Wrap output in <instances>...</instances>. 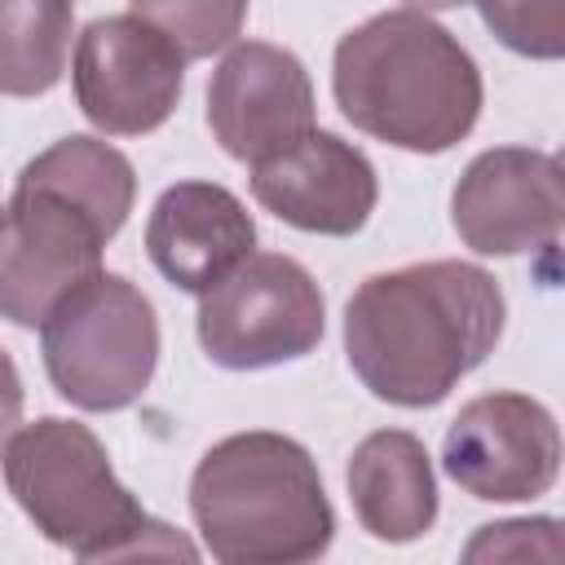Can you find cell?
Listing matches in <instances>:
<instances>
[{
	"mask_svg": "<svg viewBox=\"0 0 565 565\" xmlns=\"http://www.w3.org/2000/svg\"><path fill=\"white\" fill-rule=\"evenodd\" d=\"M406 9H419V13H433V9H459V4H477V0H402Z\"/></svg>",
	"mask_w": 565,
	"mask_h": 565,
	"instance_id": "cell-21",
	"label": "cell"
},
{
	"mask_svg": "<svg viewBox=\"0 0 565 565\" xmlns=\"http://www.w3.org/2000/svg\"><path fill=\"white\" fill-rule=\"evenodd\" d=\"M22 402H26L22 375H18L13 358L0 349V450H4V441L13 437V428L22 424Z\"/></svg>",
	"mask_w": 565,
	"mask_h": 565,
	"instance_id": "cell-20",
	"label": "cell"
},
{
	"mask_svg": "<svg viewBox=\"0 0 565 565\" xmlns=\"http://www.w3.org/2000/svg\"><path fill=\"white\" fill-rule=\"evenodd\" d=\"M450 221L477 256H521L556 247L565 221L561 163L534 146L481 150L455 181Z\"/></svg>",
	"mask_w": 565,
	"mask_h": 565,
	"instance_id": "cell-10",
	"label": "cell"
},
{
	"mask_svg": "<svg viewBox=\"0 0 565 565\" xmlns=\"http://www.w3.org/2000/svg\"><path fill=\"white\" fill-rule=\"evenodd\" d=\"M556 521L552 516H534V521H499V525H481V534L468 543V561H477L481 552L490 556H525L534 552V539H556Z\"/></svg>",
	"mask_w": 565,
	"mask_h": 565,
	"instance_id": "cell-19",
	"label": "cell"
},
{
	"mask_svg": "<svg viewBox=\"0 0 565 565\" xmlns=\"http://www.w3.org/2000/svg\"><path fill=\"white\" fill-rule=\"evenodd\" d=\"M313 79L278 44H230L207 79V128L238 163H260L313 132Z\"/></svg>",
	"mask_w": 565,
	"mask_h": 565,
	"instance_id": "cell-11",
	"label": "cell"
},
{
	"mask_svg": "<svg viewBox=\"0 0 565 565\" xmlns=\"http://www.w3.org/2000/svg\"><path fill=\"white\" fill-rule=\"evenodd\" d=\"M565 0H477L481 22L494 31V40L521 57L556 62L565 53Z\"/></svg>",
	"mask_w": 565,
	"mask_h": 565,
	"instance_id": "cell-18",
	"label": "cell"
},
{
	"mask_svg": "<svg viewBox=\"0 0 565 565\" xmlns=\"http://www.w3.org/2000/svg\"><path fill=\"white\" fill-rule=\"evenodd\" d=\"M71 88L79 115L106 137H146L168 124L185 88V57L137 13H110L79 31Z\"/></svg>",
	"mask_w": 565,
	"mask_h": 565,
	"instance_id": "cell-7",
	"label": "cell"
},
{
	"mask_svg": "<svg viewBox=\"0 0 565 565\" xmlns=\"http://www.w3.org/2000/svg\"><path fill=\"white\" fill-rule=\"evenodd\" d=\"M40 358L57 397L71 406L93 415L132 406L159 366V318L150 296L124 274L97 269L44 313Z\"/></svg>",
	"mask_w": 565,
	"mask_h": 565,
	"instance_id": "cell-5",
	"label": "cell"
},
{
	"mask_svg": "<svg viewBox=\"0 0 565 565\" xmlns=\"http://www.w3.org/2000/svg\"><path fill=\"white\" fill-rule=\"evenodd\" d=\"M190 516L221 565H305L335 539L313 455L282 433H230L190 477Z\"/></svg>",
	"mask_w": 565,
	"mask_h": 565,
	"instance_id": "cell-3",
	"label": "cell"
},
{
	"mask_svg": "<svg viewBox=\"0 0 565 565\" xmlns=\"http://www.w3.org/2000/svg\"><path fill=\"white\" fill-rule=\"evenodd\" d=\"M194 331L225 371H265L322 344L327 300L313 274L282 252H252L199 296Z\"/></svg>",
	"mask_w": 565,
	"mask_h": 565,
	"instance_id": "cell-6",
	"label": "cell"
},
{
	"mask_svg": "<svg viewBox=\"0 0 565 565\" xmlns=\"http://www.w3.org/2000/svg\"><path fill=\"white\" fill-rule=\"evenodd\" d=\"M106 243V230L84 207L18 181L9 207H0V318L40 327L71 287L102 269Z\"/></svg>",
	"mask_w": 565,
	"mask_h": 565,
	"instance_id": "cell-8",
	"label": "cell"
},
{
	"mask_svg": "<svg viewBox=\"0 0 565 565\" xmlns=\"http://www.w3.org/2000/svg\"><path fill=\"white\" fill-rule=\"evenodd\" d=\"M252 199L291 230L349 238L371 221L380 177L353 141L313 128L296 146L252 163Z\"/></svg>",
	"mask_w": 565,
	"mask_h": 565,
	"instance_id": "cell-12",
	"label": "cell"
},
{
	"mask_svg": "<svg viewBox=\"0 0 565 565\" xmlns=\"http://www.w3.org/2000/svg\"><path fill=\"white\" fill-rule=\"evenodd\" d=\"M71 0H0V93L44 97L66 75Z\"/></svg>",
	"mask_w": 565,
	"mask_h": 565,
	"instance_id": "cell-16",
	"label": "cell"
},
{
	"mask_svg": "<svg viewBox=\"0 0 565 565\" xmlns=\"http://www.w3.org/2000/svg\"><path fill=\"white\" fill-rule=\"evenodd\" d=\"M508 322L503 287L472 260H415L358 282L344 305V358L388 406L428 411L477 371Z\"/></svg>",
	"mask_w": 565,
	"mask_h": 565,
	"instance_id": "cell-1",
	"label": "cell"
},
{
	"mask_svg": "<svg viewBox=\"0 0 565 565\" xmlns=\"http://www.w3.org/2000/svg\"><path fill=\"white\" fill-rule=\"evenodd\" d=\"M349 499L358 525L380 543H415L437 521V477L424 441L406 428H380L349 455Z\"/></svg>",
	"mask_w": 565,
	"mask_h": 565,
	"instance_id": "cell-14",
	"label": "cell"
},
{
	"mask_svg": "<svg viewBox=\"0 0 565 565\" xmlns=\"http://www.w3.org/2000/svg\"><path fill=\"white\" fill-rule=\"evenodd\" d=\"M252 0H132V13L177 44L185 62L230 49L247 22Z\"/></svg>",
	"mask_w": 565,
	"mask_h": 565,
	"instance_id": "cell-17",
	"label": "cell"
},
{
	"mask_svg": "<svg viewBox=\"0 0 565 565\" xmlns=\"http://www.w3.org/2000/svg\"><path fill=\"white\" fill-rule=\"evenodd\" d=\"M331 93L358 132L411 154L459 146L486 102L477 57L419 9H388L344 31Z\"/></svg>",
	"mask_w": 565,
	"mask_h": 565,
	"instance_id": "cell-2",
	"label": "cell"
},
{
	"mask_svg": "<svg viewBox=\"0 0 565 565\" xmlns=\"http://www.w3.org/2000/svg\"><path fill=\"white\" fill-rule=\"evenodd\" d=\"M18 181L57 190L75 207H84L106 230V238H115L124 230V221L132 212V199H137L132 159L124 150H115L110 141L88 137V132H71V137L53 141L49 150H40L18 172Z\"/></svg>",
	"mask_w": 565,
	"mask_h": 565,
	"instance_id": "cell-15",
	"label": "cell"
},
{
	"mask_svg": "<svg viewBox=\"0 0 565 565\" xmlns=\"http://www.w3.org/2000/svg\"><path fill=\"white\" fill-rule=\"evenodd\" d=\"M446 477L486 503H530L561 477L556 415L530 393H481L459 406L441 441Z\"/></svg>",
	"mask_w": 565,
	"mask_h": 565,
	"instance_id": "cell-9",
	"label": "cell"
},
{
	"mask_svg": "<svg viewBox=\"0 0 565 565\" xmlns=\"http://www.w3.org/2000/svg\"><path fill=\"white\" fill-rule=\"evenodd\" d=\"M256 247V221L243 199L216 181L168 185L146 221L150 265L181 291H212Z\"/></svg>",
	"mask_w": 565,
	"mask_h": 565,
	"instance_id": "cell-13",
	"label": "cell"
},
{
	"mask_svg": "<svg viewBox=\"0 0 565 565\" xmlns=\"http://www.w3.org/2000/svg\"><path fill=\"white\" fill-rule=\"evenodd\" d=\"M4 486L31 525L79 561H128L150 552L194 547L163 521H154L137 494L115 477L102 437L62 415L18 424L0 450Z\"/></svg>",
	"mask_w": 565,
	"mask_h": 565,
	"instance_id": "cell-4",
	"label": "cell"
}]
</instances>
